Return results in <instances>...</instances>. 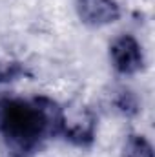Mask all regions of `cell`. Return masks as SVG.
<instances>
[{
  "label": "cell",
  "instance_id": "7",
  "mask_svg": "<svg viewBox=\"0 0 155 157\" xmlns=\"http://www.w3.org/2000/svg\"><path fill=\"white\" fill-rule=\"evenodd\" d=\"M115 106L119 112H122L124 115H133V113H137V99H135V95L131 93V91H128V90H122L119 95H117L115 99Z\"/></svg>",
  "mask_w": 155,
  "mask_h": 157
},
{
  "label": "cell",
  "instance_id": "1",
  "mask_svg": "<svg viewBox=\"0 0 155 157\" xmlns=\"http://www.w3.org/2000/svg\"><path fill=\"white\" fill-rule=\"evenodd\" d=\"M59 133V106L46 99L0 97V137L15 157H28Z\"/></svg>",
  "mask_w": 155,
  "mask_h": 157
},
{
  "label": "cell",
  "instance_id": "4",
  "mask_svg": "<svg viewBox=\"0 0 155 157\" xmlns=\"http://www.w3.org/2000/svg\"><path fill=\"white\" fill-rule=\"evenodd\" d=\"M77 15L82 24L104 28L119 20L120 7L117 0H77Z\"/></svg>",
  "mask_w": 155,
  "mask_h": 157
},
{
  "label": "cell",
  "instance_id": "5",
  "mask_svg": "<svg viewBox=\"0 0 155 157\" xmlns=\"http://www.w3.org/2000/svg\"><path fill=\"white\" fill-rule=\"evenodd\" d=\"M122 157H153V146L144 135L130 133L122 144Z\"/></svg>",
  "mask_w": 155,
  "mask_h": 157
},
{
  "label": "cell",
  "instance_id": "2",
  "mask_svg": "<svg viewBox=\"0 0 155 157\" xmlns=\"http://www.w3.org/2000/svg\"><path fill=\"white\" fill-rule=\"evenodd\" d=\"M95 113L82 102H71L59 108V133L77 146H88L95 139Z\"/></svg>",
  "mask_w": 155,
  "mask_h": 157
},
{
  "label": "cell",
  "instance_id": "6",
  "mask_svg": "<svg viewBox=\"0 0 155 157\" xmlns=\"http://www.w3.org/2000/svg\"><path fill=\"white\" fill-rule=\"evenodd\" d=\"M24 73V66L13 57L0 53V82H11Z\"/></svg>",
  "mask_w": 155,
  "mask_h": 157
},
{
  "label": "cell",
  "instance_id": "3",
  "mask_svg": "<svg viewBox=\"0 0 155 157\" xmlns=\"http://www.w3.org/2000/svg\"><path fill=\"white\" fill-rule=\"evenodd\" d=\"M110 60L120 75H135L144 68L142 46L133 35H120L110 46Z\"/></svg>",
  "mask_w": 155,
  "mask_h": 157
}]
</instances>
